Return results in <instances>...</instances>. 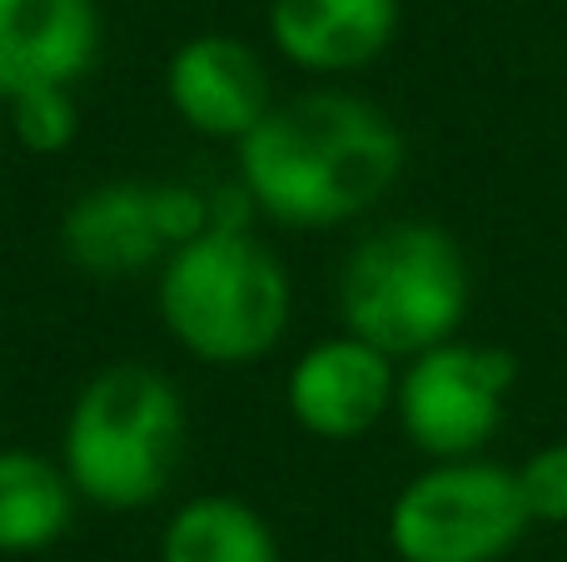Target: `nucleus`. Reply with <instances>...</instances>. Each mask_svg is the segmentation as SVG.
Instances as JSON below:
<instances>
[{"instance_id": "nucleus-1", "label": "nucleus", "mask_w": 567, "mask_h": 562, "mask_svg": "<svg viewBox=\"0 0 567 562\" xmlns=\"http://www.w3.org/2000/svg\"><path fill=\"white\" fill-rule=\"evenodd\" d=\"M403 175V135L379 105L309 90L239 139V185L259 215L289 229H329L373 209Z\"/></svg>"}, {"instance_id": "nucleus-2", "label": "nucleus", "mask_w": 567, "mask_h": 562, "mask_svg": "<svg viewBox=\"0 0 567 562\" xmlns=\"http://www.w3.org/2000/svg\"><path fill=\"white\" fill-rule=\"evenodd\" d=\"M155 304L169 339L215 368L259 364L293 314L289 269L249 225H209L159 259Z\"/></svg>"}, {"instance_id": "nucleus-3", "label": "nucleus", "mask_w": 567, "mask_h": 562, "mask_svg": "<svg viewBox=\"0 0 567 562\" xmlns=\"http://www.w3.org/2000/svg\"><path fill=\"white\" fill-rule=\"evenodd\" d=\"M185 458V398L150 364H110L70 404L60 468L75 498L115 513L155 503Z\"/></svg>"}, {"instance_id": "nucleus-4", "label": "nucleus", "mask_w": 567, "mask_h": 562, "mask_svg": "<svg viewBox=\"0 0 567 562\" xmlns=\"http://www.w3.org/2000/svg\"><path fill=\"white\" fill-rule=\"evenodd\" d=\"M339 314L349 334L389 358H413L433 344H449L468 314L463 249L449 229L423 219L373 229L339 269Z\"/></svg>"}, {"instance_id": "nucleus-5", "label": "nucleus", "mask_w": 567, "mask_h": 562, "mask_svg": "<svg viewBox=\"0 0 567 562\" xmlns=\"http://www.w3.org/2000/svg\"><path fill=\"white\" fill-rule=\"evenodd\" d=\"M528 523L518 473L443 458L393 498L389 548L399 562H498L518 548Z\"/></svg>"}, {"instance_id": "nucleus-6", "label": "nucleus", "mask_w": 567, "mask_h": 562, "mask_svg": "<svg viewBox=\"0 0 567 562\" xmlns=\"http://www.w3.org/2000/svg\"><path fill=\"white\" fill-rule=\"evenodd\" d=\"M518 378V358L508 348L483 344H433L413 354L399 378V418L413 448L429 458H473L503 424V398Z\"/></svg>"}, {"instance_id": "nucleus-7", "label": "nucleus", "mask_w": 567, "mask_h": 562, "mask_svg": "<svg viewBox=\"0 0 567 562\" xmlns=\"http://www.w3.org/2000/svg\"><path fill=\"white\" fill-rule=\"evenodd\" d=\"M393 394H399L393 358L363 344L359 334L323 339L309 354H299V364L289 368V388H284L293 424L329 444L369 434L389 414Z\"/></svg>"}, {"instance_id": "nucleus-8", "label": "nucleus", "mask_w": 567, "mask_h": 562, "mask_svg": "<svg viewBox=\"0 0 567 562\" xmlns=\"http://www.w3.org/2000/svg\"><path fill=\"white\" fill-rule=\"evenodd\" d=\"M165 95L175 115L205 139H245L275 105L269 70L235 35H195L169 55Z\"/></svg>"}, {"instance_id": "nucleus-9", "label": "nucleus", "mask_w": 567, "mask_h": 562, "mask_svg": "<svg viewBox=\"0 0 567 562\" xmlns=\"http://www.w3.org/2000/svg\"><path fill=\"white\" fill-rule=\"evenodd\" d=\"M95 55V0H0V100L25 90H70Z\"/></svg>"}, {"instance_id": "nucleus-10", "label": "nucleus", "mask_w": 567, "mask_h": 562, "mask_svg": "<svg viewBox=\"0 0 567 562\" xmlns=\"http://www.w3.org/2000/svg\"><path fill=\"white\" fill-rule=\"evenodd\" d=\"M399 35V0H269V40L309 75H349Z\"/></svg>"}, {"instance_id": "nucleus-11", "label": "nucleus", "mask_w": 567, "mask_h": 562, "mask_svg": "<svg viewBox=\"0 0 567 562\" xmlns=\"http://www.w3.org/2000/svg\"><path fill=\"white\" fill-rule=\"evenodd\" d=\"M60 249L95 279H125L169 254L150 185H95L60 215Z\"/></svg>"}, {"instance_id": "nucleus-12", "label": "nucleus", "mask_w": 567, "mask_h": 562, "mask_svg": "<svg viewBox=\"0 0 567 562\" xmlns=\"http://www.w3.org/2000/svg\"><path fill=\"white\" fill-rule=\"evenodd\" d=\"M75 488L65 468L25 448H0V553H40L70 528Z\"/></svg>"}, {"instance_id": "nucleus-13", "label": "nucleus", "mask_w": 567, "mask_h": 562, "mask_svg": "<svg viewBox=\"0 0 567 562\" xmlns=\"http://www.w3.org/2000/svg\"><path fill=\"white\" fill-rule=\"evenodd\" d=\"M159 562H279V543L249 503L205 493L165 523Z\"/></svg>"}, {"instance_id": "nucleus-14", "label": "nucleus", "mask_w": 567, "mask_h": 562, "mask_svg": "<svg viewBox=\"0 0 567 562\" xmlns=\"http://www.w3.org/2000/svg\"><path fill=\"white\" fill-rule=\"evenodd\" d=\"M6 129L20 139L30 155H60L75 145L80 135V110L65 85L60 90H25V95L6 100Z\"/></svg>"}, {"instance_id": "nucleus-15", "label": "nucleus", "mask_w": 567, "mask_h": 562, "mask_svg": "<svg viewBox=\"0 0 567 562\" xmlns=\"http://www.w3.org/2000/svg\"><path fill=\"white\" fill-rule=\"evenodd\" d=\"M523 503L538 523H567V444H548L518 468Z\"/></svg>"}, {"instance_id": "nucleus-16", "label": "nucleus", "mask_w": 567, "mask_h": 562, "mask_svg": "<svg viewBox=\"0 0 567 562\" xmlns=\"http://www.w3.org/2000/svg\"><path fill=\"white\" fill-rule=\"evenodd\" d=\"M150 189H155V219L169 249L205 235L215 225V199L205 189H195V185H150Z\"/></svg>"}, {"instance_id": "nucleus-17", "label": "nucleus", "mask_w": 567, "mask_h": 562, "mask_svg": "<svg viewBox=\"0 0 567 562\" xmlns=\"http://www.w3.org/2000/svg\"><path fill=\"white\" fill-rule=\"evenodd\" d=\"M0 135H6V100H0Z\"/></svg>"}]
</instances>
